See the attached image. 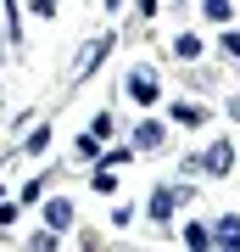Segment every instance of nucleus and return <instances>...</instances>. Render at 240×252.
Wrapping results in <instances>:
<instances>
[{
	"label": "nucleus",
	"instance_id": "nucleus-2",
	"mask_svg": "<svg viewBox=\"0 0 240 252\" xmlns=\"http://www.w3.org/2000/svg\"><path fill=\"white\" fill-rule=\"evenodd\" d=\"M123 90H129V101H140V107H157V73L151 67H129Z\"/></svg>",
	"mask_w": 240,
	"mask_h": 252
},
{
	"label": "nucleus",
	"instance_id": "nucleus-8",
	"mask_svg": "<svg viewBox=\"0 0 240 252\" xmlns=\"http://www.w3.org/2000/svg\"><path fill=\"white\" fill-rule=\"evenodd\" d=\"M185 247L207 252V247H213V224H185Z\"/></svg>",
	"mask_w": 240,
	"mask_h": 252
},
{
	"label": "nucleus",
	"instance_id": "nucleus-12",
	"mask_svg": "<svg viewBox=\"0 0 240 252\" xmlns=\"http://www.w3.org/2000/svg\"><path fill=\"white\" fill-rule=\"evenodd\" d=\"M173 118H179V124H190V129H196V124H207V112H201V107H190V101H179V107H173Z\"/></svg>",
	"mask_w": 240,
	"mask_h": 252
},
{
	"label": "nucleus",
	"instance_id": "nucleus-3",
	"mask_svg": "<svg viewBox=\"0 0 240 252\" xmlns=\"http://www.w3.org/2000/svg\"><path fill=\"white\" fill-rule=\"evenodd\" d=\"M107 51H112V39H107V34H101V39H89V45L79 51V62H73V79H89V73L107 62Z\"/></svg>",
	"mask_w": 240,
	"mask_h": 252
},
{
	"label": "nucleus",
	"instance_id": "nucleus-1",
	"mask_svg": "<svg viewBox=\"0 0 240 252\" xmlns=\"http://www.w3.org/2000/svg\"><path fill=\"white\" fill-rule=\"evenodd\" d=\"M190 196H196L190 185H157V190H151V219H157V224H168L173 207H185Z\"/></svg>",
	"mask_w": 240,
	"mask_h": 252
},
{
	"label": "nucleus",
	"instance_id": "nucleus-11",
	"mask_svg": "<svg viewBox=\"0 0 240 252\" xmlns=\"http://www.w3.org/2000/svg\"><path fill=\"white\" fill-rule=\"evenodd\" d=\"M201 11H207V17H213V23H229L235 0H201Z\"/></svg>",
	"mask_w": 240,
	"mask_h": 252
},
{
	"label": "nucleus",
	"instance_id": "nucleus-14",
	"mask_svg": "<svg viewBox=\"0 0 240 252\" xmlns=\"http://www.w3.org/2000/svg\"><path fill=\"white\" fill-rule=\"evenodd\" d=\"M45 146H51V129H45V124H39V129H34V135H28V140H23V152H34V157H39V152H45Z\"/></svg>",
	"mask_w": 240,
	"mask_h": 252
},
{
	"label": "nucleus",
	"instance_id": "nucleus-10",
	"mask_svg": "<svg viewBox=\"0 0 240 252\" xmlns=\"http://www.w3.org/2000/svg\"><path fill=\"white\" fill-rule=\"evenodd\" d=\"M73 152H79V162H95V157H101V135H79Z\"/></svg>",
	"mask_w": 240,
	"mask_h": 252
},
{
	"label": "nucleus",
	"instance_id": "nucleus-13",
	"mask_svg": "<svg viewBox=\"0 0 240 252\" xmlns=\"http://www.w3.org/2000/svg\"><path fill=\"white\" fill-rule=\"evenodd\" d=\"M89 190H95V196H112V190H117V174L107 168V162H101V174H95V185H89Z\"/></svg>",
	"mask_w": 240,
	"mask_h": 252
},
{
	"label": "nucleus",
	"instance_id": "nucleus-18",
	"mask_svg": "<svg viewBox=\"0 0 240 252\" xmlns=\"http://www.w3.org/2000/svg\"><path fill=\"white\" fill-rule=\"evenodd\" d=\"M229 112H235V118H240V95H235V101H229Z\"/></svg>",
	"mask_w": 240,
	"mask_h": 252
},
{
	"label": "nucleus",
	"instance_id": "nucleus-5",
	"mask_svg": "<svg viewBox=\"0 0 240 252\" xmlns=\"http://www.w3.org/2000/svg\"><path fill=\"white\" fill-rule=\"evenodd\" d=\"M213 247H223V252H240V219H235V213H223L218 224H213Z\"/></svg>",
	"mask_w": 240,
	"mask_h": 252
},
{
	"label": "nucleus",
	"instance_id": "nucleus-4",
	"mask_svg": "<svg viewBox=\"0 0 240 252\" xmlns=\"http://www.w3.org/2000/svg\"><path fill=\"white\" fill-rule=\"evenodd\" d=\"M201 168H207V174H218V180H223V174L235 168V146H229V140H213V146L201 152Z\"/></svg>",
	"mask_w": 240,
	"mask_h": 252
},
{
	"label": "nucleus",
	"instance_id": "nucleus-7",
	"mask_svg": "<svg viewBox=\"0 0 240 252\" xmlns=\"http://www.w3.org/2000/svg\"><path fill=\"white\" fill-rule=\"evenodd\" d=\"M134 146H140V152H157L162 146V124H140L134 129Z\"/></svg>",
	"mask_w": 240,
	"mask_h": 252
},
{
	"label": "nucleus",
	"instance_id": "nucleus-17",
	"mask_svg": "<svg viewBox=\"0 0 240 252\" xmlns=\"http://www.w3.org/2000/svg\"><path fill=\"white\" fill-rule=\"evenodd\" d=\"M34 11L39 17H56V0H34Z\"/></svg>",
	"mask_w": 240,
	"mask_h": 252
},
{
	"label": "nucleus",
	"instance_id": "nucleus-9",
	"mask_svg": "<svg viewBox=\"0 0 240 252\" xmlns=\"http://www.w3.org/2000/svg\"><path fill=\"white\" fill-rule=\"evenodd\" d=\"M173 56H179V62H196V56H201V39L196 34H179L173 39Z\"/></svg>",
	"mask_w": 240,
	"mask_h": 252
},
{
	"label": "nucleus",
	"instance_id": "nucleus-16",
	"mask_svg": "<svg viewBox=\"0 0 240 252\" xmlns=\"http://www.w3.org/2000/svg\"><path fill=\"white\" fill-rule=\"evenodd\" d=\"M223 51H229V62H240V34H223Z\"/></svg>",
	"mask_w": 240,
	"mask_h": 252
},
{
	"label": "nucleus",
	"instance_id": "nucleus-6",
	"mask_svg": "<svg viewBox=\"0 0 240 252\" xmlns=\"http://www.w3.org/2000/svg\"><path fill=\"white\" fill-rule=\"evenodd\" d=\"M45 224H51V230H73V202L67 196H51V202H45Z\"/></svg>",
	"mask_w": 240,
	"mask_h": 252
},
{
	"label": "nucleus",
	"instance_id": "nucleus-15",
	"mask_svg": "<svg viewBox=\"0 0 240 252\" xmlns=\"http://www.w3.org/2000/svg\"><path fill=\"white\" fill-rule=\"evenodd\" d=\"M89 135H101V140H107V135H112V112H95V124H89Z\"/></svg>",
	"mask_w": 240,
	"mask_h": 252
}]
</instances>
